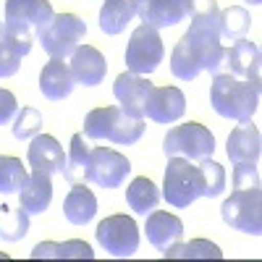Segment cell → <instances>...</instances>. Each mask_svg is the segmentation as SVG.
<instances>
[{"label":"cell","instance_id":"cell-16","mask_svg":"<svg viewBox=\"0 0 262 262\" xmlns=\"http://www.w3.org/2000/svg\"><path fill=\"white\" fill-rule=\"evenodd\" d=\"M69 71L74 76L76 84H84V86H97L102 84L105 74H107V60L105 55L92 48V45H79L74 53H71V63H69Z\"/></svg>","mask_w":262,"mask_h":262},{"label":"cell","instance_id":"cell-31","mask_svg":"<svg viewBox=\"0 0 262 262\" xmlns=\"http://www.w3.org/2000/svg\"><path fill=\"white\" fill-rule=\"evenodd\" d=\"M200 165V170H202V184H205V189H202V196H221L223 194V189H226V168L221 165V163H215V160H200L196 163Z\"/></svg>","mask_w":262,"mask_h":262},{"label":"cell","instance_id":"cell-17","mask_svg":"<svg viewBox=\"0 0 262 262\" xmlns=\"http://www.w3.org/2000/svg\"><path fill=\"white\" fill-rule=\"evenodd\" d=\"M27 163L32 170H39V173H60L63 165H66V155H63V147L55 137L50 134H37L32 137V144L27 149Z\"/></svg>","mask_w":262,"mask_h":262},{"label":"cell","instance_id":"cell-22","mask_svg":"<svg viewBox=\"0 0 262 262\" xmlns=\"http://www.w3.org/2000/svg\"><path fill=\"white\" fill-rule=\"evenodd\" d=\"M63 212H66V221L69 223L86 226L97 215V196L84 184H71V191L63 202Z\"/></svg>","mask_w":262,"mask_h":262},{"label":"cell","instance_id":"cell-10","mask_svg":"<svg viewBox=\"0 0 262 262\" xmlns=\"http://www.w3.org/2000/svg\"><path fill=\"white\" fill-rule=\"evenodd\" d=\"M97 242L113 257H134L139 249V226L128 215H107L97 223Z\"/></svg>","mask_w":262,"mask_h":262},{"label":"cell","instance_id":"cell-4","mask_svg":"<svg viewBox=\"0 0 262 262\" xmlns=\"http://www.w3.org/2000/svg\"><path fill=\"white\" fill-rule=\"evenodd\" d=\"M202 189H205V184H202L200 165H194L186 158H168L160 196L170 207H176V210L189 207L191 202H196L202 196Z\"/></svg>","mask_w":262,"mask_h":262},{"label":"cell","instance_id":"cell-18","mask_svg":"<svg viewBox=\"0 0 262 262\" xmlns=\"http://www.w3.org/2000/svg\"><path fill=\"white\" fill-rule=\"evenodd\" d=\"M226 152L231 163H257L259 152H262V139H259V128L252 123V118L238 121V126L228 134Z\"/></svg>","mask_w":262,"mask_h":262},{"label":"cell","instance_id":"cell-34","mask_svg":"<svg viewBox=\"0 0 262 262\" xmlns=\"http://www.w3.org/2000/svg\"><path fill=\"white\" fill-rule=\"evenodd\" d=\"M259 186L257 163H233V189H252Z\"/></svg>","mask_w":262,"mask_h":262},{"label":"cell","instance_id":"cell-39","mask_svg":"<svg viewBox=\"0 0 262 262\" xmlns=\"http://www.w3.org/2000/svg\"><path fill=\"white\" fill-rule=\"evenodd\" d=\"M0 259H6V254H0Z\"/></svg>","mask_w":262,"mask_h":262},{"label":"cell","instance_id":"cell-1","mask_svg":"<svg viewBox=\"0 0 262 262\" xmlns=\"http://www.w3.org/2000/svg\"><path fill=\"white\" fill-rule=\"evenodd\" d=\"M191 24L186 34L176 42V48L170 53V74L191 81L202 71L217 74L223 63V39L217 34V16H202V18H189Z\"/></svg>","mask_w":262,"mask_h":262},{"label":"cell","instance_id":"cell-21","mask_svg":"<svg viewBox=\"0 0 262 262\" xmlns=\"http://www.w3.org/2000/svg\"><path fill=\"white\" fill-rule=\"evenodd\" d=\"M53 202V184L48 173L32 170L24 186L18 189V205L24 207L29 215H42Z\"/></svg>","mask_w":262,"mask_h":262},{"label":"cell","instance_id":"cell-26","mask_svg":"<svg viewBox=\"0 0 262 262\" xmlns=\"http://www.w3.org/2000/svg\"><path fill=\"white\" fill-rule=\"evenodd\" d=\"M165 259H221L223 252L217 244L207 242V238H191V242L181 244L176 242L173 247H168L163 252Z\"/></svg>","mask_w":262,"mask_h":262},{"label":"cell","instance_id":"cell-38","mask_svg":"<svg viewBox=\"0 0 262 262\" xmlns=\"http://www.w3.org/2000/svg\"><path fill=\"white\" fill-rule=\"evenodd\" d=\"M0 34H3V21H0Z\"/></svg>","mask_w":262,"mask_h":262},{"label":"cell","instance_id":"cell-20","mask_svg":"<svg viewBox=\"0 0 262 262\" xmlns=\"http://www.w3.org/2000/svg\"><path fill=\"white\" fill-rule=\"evenodd\" d=\"M74 76L69 71V63H63V58H50L45 66H42V74H39V90L48 100L58 102L66 100L74 92Z\"/></svg>","mask_w":262,"mask_h":262},{"label":"cell","instance_id":"cell-6","mask_svg":"<svg viewBox=\"0 0 262 262\" xmlns=\"http://www.w3.org/2000/svg\"><path fill=\"white\" fill-rule=\"evenodd\" d=\"M86 24L76 13H53L37 39L42 42V50L50 58H71V53L84 42Z\"/></svg>","mask_w":262,"mask_h":262},{"label":"cell","instance_id":"cell-28","mask_svg":"<svg viewBox=\"0 0 262 262\" xmlns=\"http://www.w3.org/2000/svg\"><path fill=\"white\" fill-rule=\"evenodd\" d=\"M86 158H90V144L84 142V134H74L71 137V147L66 155V165H63V179L69 184H81L84 181V170H86Z\"/></svg>","mask_w":262,"mask_h":262},{"label":"cell","instance_id":"cell-24","mask_svg":"<svg viewBox=\"0 0 262 262\" xmlns=\"http://www.w3.org/2000/svg\"><path fill=\"white\" fill-rule=\"evenodd\" d=\"M134 16V0H105L100 8V29L105 34H121Z\"/></svg>","mask_w":262,"mask_h":262},{"label":"cell","instance_id":"cell-30","mask_svg":"<svg viewBox=\"0 0 262 262\" xmlns=\"http://www.w3.org/2000/svg\"><path fill=\"white\" fill-rule=\"evenodd\" d=\"M29 233V212L18 205V210H8L0 215V238L3 242H21Z\"/></svg>","mask_w":262,"mask_h":262},{"label":"cell","instance_id":"cell-12","mask_svg":"<svg viewBox=\"0 0 262 262\" xmlns=\"http://www.w3.org/2000/svg\"><path fill=\"white\" fill-rule=\"evenodd\" d=\"M152 86L155 84L147 76L123 71V74H118V79L113 84V95L131 118H144V102H147V95H149Z\"/></svg>","mask_w":262,"mask_h":262},{"label":"cell","instance_id":"cell-7","mask_svg":"<svg viewBox=\"0 0 262 262\" xmlns=\"http://www.w3.org/2000/svg\"><path fill=\"white\" fill-rule=\"evenodd\" d=\"M221 217L226 226H231L236 231L259 236L262 233V191H259V186L233 189V194L221 207Z\"/></svg>","mask_w":262,"mask_h":262},{"label":"cell","instance_id":"cell-29","mask_svg":"<svg viewBox=\"0 0 262 262\" xmlns=\"http://www.w3.org/2000/svg\"><path fill=\"white\" fill-rule=\"evenodd\" d=\"M27 179H29V170L24 168V163L18 158L0 155V194L18 191Z\"/></svg>","mask_w":262,"mask_h":262},{"label":"cell","instance_id":"cell-37","mask_svg":"<svg viewBox=\"0 0 262 262\" xmlns=\"http://www.w3.org/2000/svg\"><path fill=\"white\" fill-rule=\"evenodd\" d=\"M247 3H252V6H259V3H262V0H247Z\"/></svg>","mask_w":262,"mask_h":262},{"label":"cell","instance_id":"cell-8","mask_svg":"<svg viewBox=\"0 0 262 262\" xmlns=\"http://www.w3.org/2000/svg\"><path fill=\"white\" fill-rule=\"evenodd\" d=\"M165 48L158 29H152L147 24H139L131 32V39L126 45V69L131 74L149 76L152 71H158V66L163 63Z\"/></svg>","mask_w":262,"mask_h":262},{"label":"cell","instance_id":"cell-2","mask_svg":"<svg viewBox=\"0 0 262 262\" xmlns=\"http://www.w3.org/2000/svg\"><path fill=\"white\" fill-rule=\"evenodd\" d=\"M210 105L223 118L247 121L259 107V81L233 76L228 71H217V74H212Z\"/></svg>","mask_w":262,"mask_h":262},{"label":"cell","instance_id":"cell-25","mask_svg":"<svg viewBox=\"0 0 262 262\" xmlns=\"http://www.w3.org/2000/svg\"><path fill=\"white\" fill-rule=\"evenodd\" d=\"M126 202H128V207L134 210L137 215H147V212H152V210L158 207L160 191H158V186L152 184L147 176H139V179H134V181L128 184Z\"/></svg>","mask_w":262,"mask_h":262},{"label":"cell","instance_id":"cell-14","mask_svg":"<svg viewBox=\"0 0 262 262\" xmlns=\"http://www.w3.org/2000/svg\"><path fill=\"white\" fill-rule=\"evenodd\" d=\"M259 48L257 42H249L247 37L244 39H236L231 48H226L223 53V63L217 71H228L233 76H242V79H257L259 81Z\"/></svg>","mask_w":262,"mask_h":262},{"label":"cell","instance_id":"cell-11","mask_svg":"<svg viewBox=\"0 0 262 262\" xmlns=\"http://www.w3.org/2000/svg\"><path fill=\"white\" fill-rule=\"evenodd\" d=\"M186 111V97L179 86H152L147 102H144V116L155 123H176Z\"/></svg>","mask_w":262,"mask_h":262},{"label":"cell","instance_id":"cell-36","mask_svg":"<svg viewBox=\"0 0 262 262\" xmlns=\"http://www.w3.org/2000/svg\"><path fill=\"white\" fill-rule=\"evenodd\" d=\"M16 113H18V102H16V95L0 86V126H3V123H8V121H11Z\"/></svg>","mask_w":262,"mask_h":262},{"label":"cell","instance_id":"cell-23","mask_svg":"<svg viewBox=\"0 0 262 262\" xmlns=\"http://www.w3.org/2000/svg\"><path fill=\"white\" fill-rule=\"evenodd\" d=\"M29 257L32 259H92L95 252H92V247L86 242H81V238H71V242H63V244H58V242H39L32 249Z\"/></svg>","mask_w":262,"mask_h":262},{"label":"cell","instance_id":"cell-35","mask_svg":"<svg viewBox=\"0 0 262 262\" xmlns=\"http://www.w3.org/2000/svg\"><path fill=\"white\" fill-rule=\"evenodd\" d=\"M184 3H186V16L189 18H202V16H217L221 13L215 0H184Z\"/></svg>","mask_w":262,"mask_h":262},{"label":"cell","instance_id":"cell-9","mask_svg":"<svg viewBox=\"0 0 262 262\" xmlns=\"http://www.w3.org/2000/svg\"><path fill=\"white\" fill-rule=\"evenodd\" d=\"M131 173V163L126 155L111 147H90V158H86L84 181H90L102 189H118L126 176Z\"/></svg>","mask_w":262,"mask_h":262},{"label":"cell","instance_id":"cell-13","mask_svg":"<svg viewBox=\"0 0 262 262\" xmlns=\"http://www.w3.org/2000/svg\"><path fill=\"white\" fill-rule=\"evenodd\" d=\"M134 11L142 18V24L152 29H168L176 27L186 18L184 0H134Z\"/></svg>","mask_w":262,"mask_h":262},{"label":"cell","instance_id":"cell-19","mask_svg":"<svg viewBox=\"0 0 262 262\" xmlns=\"http://www.w3.org/2000/svg\"><path fill=\"white\" fill-rule=\"evenodd\" d=\"M144 231H147V242L155 247V249L165 252L168 247H173L176 242H181L184 223H181V217L170 215V212H165V210H152V212H147V226H144Z\"/></svg>","mask_w":262,"mask_h":262},{"label":"cell","instance_id":"cell-27","mask_svg":"<svg viewBox=\"0 0 262 262\" xmlns=\"http://www.w3.org/2000/svg\"><path fill=\"white\" fill-rule=\"evenodd\" d=\"M247 32H249V13H247V8L231 6V8L217 13V34H221V39L236 42V39H244Z\"/></svg>","mask_w":262,"mask_h":262},{"label":"cell","instance_id":"cell-5","mask_svg":"<svg viewBox=\"0 0 262 262\" xmlns=\"http://www.w3.org/2000/svg\"><path fill=\"white\" fill-rule=\"evenodd\" d=\"M163 152L168 158H186L191 163H200L212 158L215 152V137L212 131L196 121L173 126L165 139H163Z\"/></svg>","mask_w":262,"mask_h":262},{"label":"cell","instance_id":"cell-3","mask_svg":"<svg viewBox=\"0 0 262 262\" xmlns=\"http://www.w3.org/2000/svg\"><path fill=\"white\" fill-rule=\"evenodd\" d=\"M86 139H107L113 144H137L144 134V118H131L123 107H95L84 118Z\"/></svg>","mask_w":262,"mask_h":262},{"label":"cell","instance_id":"cell-15","mask_svg":"<svg viewBox=\"0 0 262 262\" xmlns=\"http://www.w3.org/2000/svg\"><path fill=\"white\" fill-rule=\"evenodd\" d=\"M53 18V6L48 0H6V21L39 34Z\"/></svg>","mask_w":262,"mask_h":262},{"label":"cell","instance_id":"cell-32","mask_svg":"<svg viewBox=\"0 0 262 262\" xmlns=\"http://www.w3.org/2000/svg\"><path fill=\"white\" fill-rule=\"evenodd\" d=\"M42 113L34 111V107H21V111L16 113V123H13V137L21 139V142H27L32 137H37L39 131H42Z\"/></svg>","mask_w":262,"mask_h":262},{"label":"cell","instance_id":"cell-33","mask_svg":"<svg viewBox=\"0 0 262 262\" xmlns=\"http://www.w3.org/2000/svg\"><path fill=\"white\" fill-rule=\"evenodd\" d=\"M21 55L8 39L0 37V79H8L13 74H18V66H21Z\"/></svg>","mask_w":262,"mask_h":262}]
</instances>
